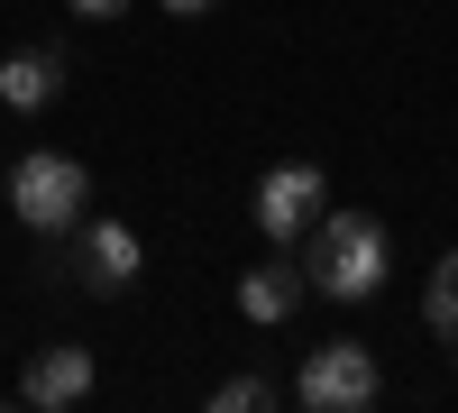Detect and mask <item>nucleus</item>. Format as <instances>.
Instances as JSON below:
<instances>
[{
	"label": "nucleus",
	"instance_id": "obj_10",
	"mask_svg": "<svg viewBox=\"0 0 458 413\" xmlns=\"http://www.w3.org/2000/svg\"><path fill=\"white\" fill-rule=\"evenodd\" d=\"M276 404H284L276 377H220V395H211V413H276Z\"/></svg>",
	"mask_w": 458,
	"mask_h": 413
},
{
	"label": "nucleus",
	"instance_id": "obj_11",
	"mask_svg": "<svg viewBox=\"0 0 458 413\" xmlns=\"http://www.w3.org/2000/svg\"><path fill=\"white\" fill-rule=\"evenodd\" d=\"M73 19H129V0H64Z\"/></svg>",
	"mask_w": 458,
	"mask_h": 413
},
{
	"label": "nucleus",
	"instance_id": "obj_3",
	"mask_svg": "<svg viewBox=\"0 0 458 413\" xmlns=\"http://www.w3.org/2000/svg\"><path fill=\"white\" fill-rule=\"evenodd\" d=\"M376 358H367V340H321L312 358L293 367V404L302 413H367L376 404Z\"/></svg>",
	"mask_w": 458,
	"mask_h": 413
},
{
	"label": "nucleus",
	"instance_id": "obj_1",
	"mask_svg": "<svg viewBox=\"0 0 458 413\" xmlns=\"http://www.w3.org/2000/svg\"><path fill=\"white\" fill-rule=\"evenodd\" d=\"M293 248H302L312 294H330V304H376L386 276H394V239H386V220H376V211H321Z\"/></svg>",
	"mask_w": 458,
	"mask_h": 413
},
{
	"label": "nucleus",
	"instance_id": "obj_2",
	"mask_svg": "<svg viewBox=\"0 0 458 413\" xmlns=\"http://www.w3.org/2000/svg\"><path fill=\"white\" fill-rule=\"evenodd\" d=\"M83 202H92V175L64 157V147H28V157L10 166V211L28 220L37 239H55V230H73L83 220Z\"/></svg>",
	"mask_w": 458,
	"mask_h": 413
},
{
	"label": "nucleus",
	"instance_id": "obj_12",
	"mask_svg": "<svg viewBox=\"0 0 458 413\" xmlns=\"http://www.w3.org/2000/svg\"><path fill=\"white\" fill-rule=\"evenodd\" d=\"M165 10H174V19H202V10H220V0H165Z\"/></svg>",
	"mask_w": 458,
	"mask_h": 413
},
{
	"label": "nucleus",
	"instance_id": "obj_9",
	"mask_svg": "<svg viewBox=\"0 0 458 413\" xmlns=\"http://www.w3.org/2000/svg\"><path fill=\"white\" fill-rule=\"evenodd\" d=\"M422 322H431V340L458 349V248L431 257V285H422Z\"/></svg>",
	"mask_w": 458,
	"mask_h": 413
},
{
	"label": "nucleus",
	"instance_id": "obj_5",
	"mask_svg": "<svg viewBox=\"0 0 458 413\" xmlns=\"http://www.w3.org/2000/svg\"><path fill=\"white\" fill-rule=\"evenodd\" d=\"M248 211H257V230L276 239V248H293V239L330 211V175H321V166H266L257 194H248Z\"/></svg>",
	"mask_w": 458,
	"mask_h": 413
},
{
	"label": "nucleus",
	"instance_id": "obj_6",
	"mask_svg": "<svg viewBox=\"0 0 458 413\" xmlns=\"http://www.w3.org/2000/svg\"><path fill=\"white\" fill-rule=\"evenodd\" d=\"M83 395H92V349H83V340L28 349V367H19V404H37V413H73Z\"/></svg>",
	"mask_w": 458,
	"mask_h": 413
},
{
	"label": "nucleus",
	"instance_id": "obj_4",
	"mask_svg": "<svg viewBox=\"0 0 458 413\" xmlns=\"http://www.w3.org/2000/svg\"><path fill=\"white\" fill-rule=\"evenodd\" d=\"M138 267H147V248H138V230L129 220H110V211H83L73 220V285L83 294H129L138 285Z\"/></svg>",
	"mask_w": 458,
	"mask_h": 413
},
{
	"label": "nucleus",
	"instance_id": "obj_7",
	"mask_svg": "<svg viewBox=\"0 0 458 413\" xmlns=\"http://www.w3.org/2000/svg\"><path fill=\"white\" fill-rule=\"evenodd\" d=\"M302 294H312V276H302V257L284 248V257H266V267H248V276H239V313H248L257 331H276V322H293Z\"/></svg>",
	"mask_w": 458,
	"mask_h": 413
},
{
	"label": "nucleus",
	"instance_id": "obj_8",
	"mask_svg": "<svg viewBox=\"0 0 458 413\" xmlns=\"http://www.w3.org/2000/svg\"><path fill=\"white\" fill-rule=\"evenodd\" d=\"M64 73H73V56L64 47H19V56H0V110H47L55 92H64Z\"/></svg>",
	"mask_w": 458,
	"mask_h": 413
}]
</instances>
